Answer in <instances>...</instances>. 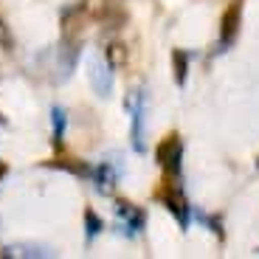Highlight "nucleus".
Returning <instances> with one entry per match:
<instances>
[{"mask_svg":"<svg viewBox=\"0 0 259 259\" xmlns=\"http://www.w3.org/2000/svg\"><path fill=\"white\" fill-rule=\"evenodd\" d=\"M130 107H133V144H136V149L141 152L144 149V141H141V121H144V93H138L133 102H130Z\"/></svg>","mask_w":259,"mask_h":259,"instance_id":"obj_5","label":"nucleus"},{"mask_svg":"<svg viewBox=\"0 0 259 259\" xmlns=\"http://www.w3.org/2000/svg\"><path fill=\"white\" fill-rule=\"evenodd\" d=\"M181 158H183V144L178 141V136H169L166 141H161V147H158V163L166 169V175H178L181 172Z\"/></svg>","mask_w":259,"mask_h":259,"instance_id":"obj_1","label":"nucleus"},{"mask_svg":"<svg viewBox=\"0 0 259 259\" xmlns=\"http://www.w3.org/2000/svg\"><path fill=\"white\" fill-rule=\"evenodd\" d=\"M0 46L12 48V34H9V28H6V23H3V20H0Z\"/></svg>","mask_w":259,"mask_h":259,"instance_id":"obj_11","label":"nucleus"},{"mask_svg":"<svg viewBox=\"0 0 259 259\" xmlns=\"http://www.w3.org/2000/svg\"><path fill=\"white\" fill-rule=\"evenodd\" d=\"M51 116H54V141H62V136H65V110L62 107H54L51 110Z\"/></svg>","mask_w":259,"mask_h":259,"instance_id":"obj_8","label":"nucleus"},{"mask_svg":"<svg viewBox=\"0 0 259 259\" xmlns=\"http://www.w3.org/2000/svg\"><path fill=\"white\" fill-rule=\"evenodd\" d=\"M107 68H110V62L99 65V59L91 62V82H93V88H96L99 96H107V93L113 91V73L107 71Z\"/></svg>","mask_w":259,"mask_h":259,"instance_id":"obj_3","label":"nucleus"},{"mask_svg":"<svg viewBox=\"0 0 259 259\" xmlns=\"http://www.w3.org/2000/svg\"><path fill=\"white\" fill-rule=\"evenodd\" d=\"M107 62H110V68H121L127 62V51H124L121 42H110L107 46Z\"/></svg>","mask_w":259,"mask_h":259,"instance_id":"obj_7","label":"nucleus"},{"mask_svg":"<svg viewBox=\"0 0 259 259\" xmlns=\"http://www.w3.org/2000/svg\"><path fill=\"white\" fill-rule=\"evenodd\" d=\"M118 217L124 220V228H127L130 237H136V234L141 231V226H144V211L133 208L130 203H118Z\"/></svg>","mask_w":259,"mask_h":259,"instance_id":"obj_4","label":"nucleus"},{"mask_svg":"<svg viewBox=\"0 0 259 259\" xmlns=\"http://www.w3.org/2000/svg\"><path fill=\"white\" fill-rule=\"evenodd\" d=\"M237 28H240V3H231L223 14V28H220V42L223 46H231L234 37H237Z\"/></svg>","mask_w":259,"mask_h":259,"instance_id":"obj_2","label":"nucleus"},{"mask_svg":"<svg viewBox=\"0 0 259 259\" xmlns=\"http://www.w3.org/2000/svg\"><path fill=\"white\" fill-rule=\"evenodd\" d=\"M84 226H88V237H96V234L102 231V220L96 217V211H93V208H88V211H84Z\"/></svg>","mask_w":259,"mask_h":259,"instance_id":"obj_9","label":"nucleus"},{"mask_svg":"<svg viewBox=\"0 0 259 259\" xmlns=\"http://www.w3.org/2000/svg\"><path fill=\"white\" fill-rule=\"evenodd\" d=\"M96 186H99V192H104V194H110L113 192V181H116V175H113V169L107 166V163H102L99 166V175H96Z\"/></svg>","mask_w":259,"mask_h":259,"instance_id":"obj_6","label":"nucleus"},{"mask_svg":"<svg viewBox=\"0 0 259 259\" xmlns=\"http://www.w3.org/2000/svg\"><path fill=\"white\" fill-rule=\"evenodd\" d=\"M172 59H175V76H178V82H186V54L183 51H175L172 54Z\"/></svg>","mask_w":259,"mask_h":259,"instance_id":"obj_10","label":"nucleus"}]
</instances>
